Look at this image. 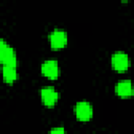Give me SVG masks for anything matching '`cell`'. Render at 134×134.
Here are the masks:
<instances>
[{
	"label": "cell",
	"instance_id": "7a4b0ae2",
	"mask_svg": "<svg viewBox=\"0 0 134 134\" xmlns=\"http://www.w3.org/2000/svg\"><path fill=\"white\" fill-rule=\"evenodd\" d=\"M49 43L50 46L53 49H61L63 48L67 42H68V36L67 32L61 28H55L54 30H52L49 34Z\"/></svg>",
	"mask_w": 134,
	"mask_h": 134
},
{
	"label": "cell",
	"instance_id": "9c48e42d",
	"mask_svg": "<svg viewBox=\"0 0 134 134\" xmlns=\"http://www.w3.org/2000/svg\"><path fill=\"white\" fill-rule=\"evenodd\" d=\"M64 128H54L50 130V133H64Z\"/></svg>",
	"mask_w": 134,
	"mask_h": 134
},
{
	"label": "cell",
	"instance_id": "5b68a950",
	"mask_svg": "<svg viewBox=\"0 0 134 134\" xmlns=\"http://www.w3.org/2000/svg\"><path fill=\"white\" fill-rule=\"evenodd\" d=\"M41 99L43 104L47 107H53L59 100V92L52 86H46L40 91Z\"/></svg>",
	"mask_w": 134,
	"mask_h": 134
},
{
	"label": "cell",
	"instance_id": "ba28073f",
	"mask_svg": "<svg viewBox=\"0 0 134 134\" xmlns=\"http://www.w3.org/2000/svg\"><path fill=\"white\" fill-rule=\"evenodd\" d=\"M2 77L7 84L14 83L18 77L17 65H3L2 66Z\"/></svg>",
	"mask_w": 134,
	"mask_h": 134
},
{
	"label": "cell",
	"instance_id": "8992f818",
	"mask_svg": "<svg viewBox=\"0 0 134 134\" xmlns=\"http://www.w3.org/2000/svg\"><path fill=\"white\" fill-rule=\"evenodd\" d=\"M0 64L3 65H17V54L15 49L5 43L0 48Z\"/></svg>",
	"mask_w": 134,
	"mask_h": 134
},
{
	"label": "cell",
	"instance_id": "6da1fadb",
	"mask_svg": "<svg viewBox=\"0 0 134 134\" xmlns=\"http://www.w3.org/2000/svg\"><path fill=\"white\" fill-rule=\"evenodd\" d=\"M75 117L81 121H88L93 116L92 105L87 100H80L74 106Z\"/></svg>",
	"mask_w": 134,
	"mask_h": 134
},
{
	"label": "cell",
	"instance_id": "52a82bcc",
	"mask_svg": "<svg viewBox=\"0 0 134 134\" xmlns=\"http://www.w3.org/2000/svg\"><path fill=\"white\" fill-rule=\"evenodd\" d=\"M115 93L120 97H129L133 95L132 82L130 80H121L115 85Z\"/></svg>",
	"mask_w": 134,
	"mask_h": 134
},
{
	"label": "cell",
	"instance_id": "3957f363",
	"mask_svg": "<svg viewBox=\"0 0 134 134\" xmlns=\"http://www.w3.org/2000/svg\"><path fill=\"white\" fill-rule=\"evenodd\" d=\"M111 65L114 70L124 72L130 66V59L124 51H116L111 57Z\"/></svg>",
	"mask_w": 134,
	"mask_h": 134
},
{
	"label": "cell",
	"instance_id": "30bf717a",
	"mask_svg": "<svg viewBox=\"0 0 134 134\" xmlns=\"http://www.w3.org/2000/svg\"><path fill=\"white\" fill-rule=\"evenodd\" d=\"M5 43H6V42H5L3 39H1V38H0V48H1V47H2V46L5 44Z\"/></svg>",
	"mask_w": 134,
	"mask_h": 134
},
{
	"label": "cell",
	"instance_id": "277c9868",
	"mask_svg": "<svg viewBox=\"0 0 134 134\" xmlns=\"http://www.w3.org/2000/svg\"><path fill=\"white\" fill-rule=\"evenodd\" d=\"M41 71L46 77L50 80L58 79L60 75V66L58 61L54 59L45 60L41 65Z\"/></svg>",
	"mask_w": 134,
	"mask_h": 134
}]
</instances>
